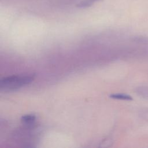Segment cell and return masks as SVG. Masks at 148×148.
<instances>
[{"mask_svg": "<svg viewBox=\"0 0 148 148\" xmlns=\"http://www.w3.org/2000/svg\"><path fill=\"white\" fill-rule=\"evenodd\" d=\"M34 76L32 75L10 76L2 78L0 80V88L1 91H10L18 89L31 83Z\"/></svg>", "mask_w": 148, "mask_h": 148, "instance_id": "obj_1", "label": "cell"}, {"mask_svg": "<svg viewBox=\"0 0 148 148\" xmlns=\"http://www.w3.org/2000/svg\"><path fill=\"white\" fill-rule=\"evenodd\" d=\"M35 119H36V117L35 115L32 114H25L23 116L21 119V120L25 124L31 125L34 123V121H35Z\"/></svg>", "mask_w": 148, "mask_h": 148, "instance_id": "obj_2", "label": "cell"}, {"mask_svg": "<svg viewBox=\"0 0 148 148\" xmlns=\"http://www.w3.org/2000/svg\"><path fill=\"white\" fill-rule=\"evenodd\" d=\"M99 1L101 0H82L77 4V7L79 8H87Z\"/></svg>", "mask_w": 148, "mask_h": 148, "instance_id": "obj_3", "label": "cell"}, {"mask_svg": "<svg viewBox=\"0 0 148 148\" xmlns=\"http://www.w3.org/2000/svg\"><path fill=\"white\" fill-rule=\"evenodd\" d=\"M136 93L143 98L148 99V87L140 86L136 88Z\"/></svg>", "mask_w": 148, "mask_h": 148, "instance_id": "obj_4", "label": "cell"}, {"mask_svg": "<svg viewBox=\"0 0 148 148\" xmlns=\"http://www.w3.org/2000/svg\"><path fill=\"white\" fill-rule=\"evenodd\" d=\"M110 97L113 99H121V100H132V98L131 96L124 94H113L110 95Z\"/></svg>", "mask_w": 148, "mask_h": 148, "instance_id": "obj_5", "label": "cell"}, {"mask_svg": "<svg viewBox=\"0 0 148 148\" xmlns=\"http://www.w3.org/2000/svg\"><path fill=\"white\" fill-rule=\"evenodd\" d=\"M141 117L148 121V108H145L141 111Z\"/></svg>", "mask_w": 148, "mask_h": 148, "instance_id": "obj_6", "label": "cell"}]
</instances>
